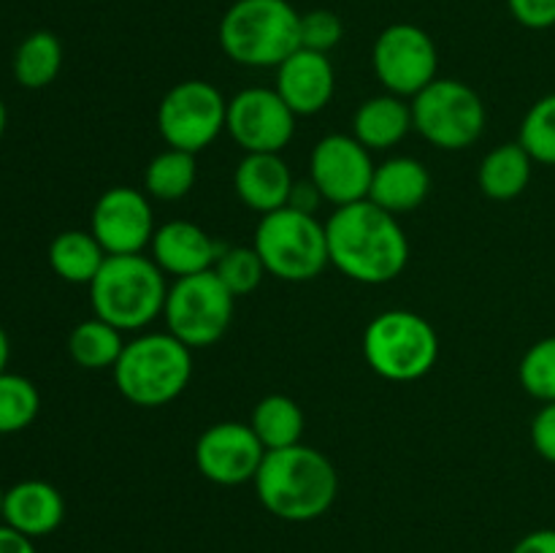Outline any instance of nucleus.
I'll use <instances>...</instances> for the list:
<instances>
[{
    "instance_id": "nucleus-1",
    "label": "nucleus",
    "mask_w": 555,
    "mask_h": 553,
    "mask_svg": "<svg viewBox=\"0 0 555 553\" xmlns=\"http://www.w3.org/2000/svg\"><path fill=\"white\" fill-rule=\"evenodd\" d=\"M325 239L331 266L361 285H388L410 263V239L399 217L369 198L336 206L325 220Z\"/></svg>"
},
{
    "instance_id": "nucleus-2",
    "label": "nucleus",
    "mask_w": 555,
    "mask_h": 553,
    "mask_svg": "<svg viewBox=\"0 0 555 553\" xmlns=\"http://www.w3.org/2000/svg\"><path fill=\"white\" fill-rule=\"evenodd\" d=\"M253 486L258 502L274 518L307 524L334 507L339 475L323 450L298 442L282 450H266Z\"/></svg>"
},
{
    "instance_id": "nucleus-3",
    "label": "nucleus",
    "mask_w": 555,
    "mask_h": 553,
    "mask_svg": "<svg viewBox=\"0 0 555 553\" xmlns=\"http://www.w3.org/2000/svg\"><path fill=\"white\" fill-rule=\"evenodd\" d=\"M220 49L244 68H280L301 47V14L291 0H236L217 27Z\"/></svg>"
},
{
    "instance_id": "nucleus-4",
    "label": "nucleus",
    "mask_w": 555,
    "mask_h": 553,
    "mask_svg": "<svg viewBox=\"0 0 555 553\" xmlns=\"http://www.w3.org/2000/svg\"><path fill=\"white\" fill-rule=\"evenodd\" d=\"M168 276L146 253L108 255L95 280L90 282V304L95 318L106 320L125 334L144 331L163 314L168 296Z\"/></svg>"
},
{
    "instance_id": "nucleus-5",
    "label": "nucleus",
    "mask_w": 555,
    "mask_h": 553,
    "mask_svg": "<svg viewBox=\"0 0 555 553\" xmlns=\"http://www.w3.org/2000/svg\"><path fill=\"white\" fill-rule=\"evenodd\" d=\"M112 374L125 401L155 410L188 390L193 380V350L168 331L139 334L128 339Z\"/></svg>"
},
{
    "instance_id": "nucleus-6",
    "label": "nucleus",
    "mask_w": 555,
    "mask_h": 553,
    "mask_svg": "<svg viewBox=\"0 0 555 553\" xmlns=\"http://www.w3.org/2000/svg\"><path fill=\"white\" fill-rule=\"evenodd\" d=\"M363 358L369 369L390 383L426 377L439 358V336L423 314L385 309L363 331Z\"/></svg>"
},
{
    "instance_id": "nucleus-7",
    "label": "nucleus",
    "mask_w": 555,
    "mask_h": 553,
    "mask_svg": "<svg viewBox=\"0 0 555 553\" xmlns=\"http://www.w3.org/2000/svg\"><path fill=\"white\" fill-rule=\"evenodd\" d=\"M253 247L266 271L282 282H312L331 266L325 222L293 206L260 217Z\"/></svg>"
},
{
    "instance_id": "nucleus-8",
    "label": "nucleus",
    "mask_w": 555,
    "mask_h": 553,
    "mask_svg": "<svg viewBox=\"0 0 555 553\" xmlns=\"http://www.w3.org/2000/svg\"><path fill=\"white\" fill-rule=\"evenodd\" d=\"M412 128L442 152L469 150L486 133L488 112L480 92L461 79H437L410 101Z\"/></svg>"
},
{
    "instance_id": "nucleus-9",
    "label": "nucleus",
    "mask_w": 555,
    "mask_h": 553,
    "mask_svg": "<svg viewBox=\"0 0 555 553\" xmlns=\"http://www.w3.org/2000/svg\"><path fill=\"white\" fill-rule=\"evenodd\" d=\"M236 312V296L217 280L215 271L171 280L163 307L168 334L190 350H206L228 334Z\"/></svg>"
},
{
    "instance_id": "nucleus-10",
    "label": "nucleus",
    "mask_w": 555,
    "mask_h": 553,
    "mask_svg": "<svg viewBox=\"0 0 555 553\" xmlns=\"http://www.w3.org/2000/svg\"><path fill=\"white\" fill-rule=\"evenodd\" d=\"M228 98L206 79H184L157 103V130L166 146L204 152L225 133Z\"/></svg>"
},
{
    "instance_id": "nucleus-11",
    "label": "nucleus",
    "mask_w": 555,
    "mask_h": 553,
    "mask_svg": "<svg viewBox=\"0 0 555 553\" xmlns=\"http://www.w3.org/2000/svg\"><path fill=\"white\" fill-rule=\"evenodd\" d=\"M372 68L385 92L412 101L439 74V52L434 38L410 22H393L372 47Z\"/></svg>"
},
{
    "instance_id": "nucleus-12",
    "label": "nucleus",
    "mask_w": 555,
    "mask_h": 553,
    "mask_svg": "<svg viewBox=\"0 0 555 553\" xmlns=\"http://www.w3.org/2000/svg\"><path fill=\"white\" fill-rule=\"evenodd\" d=\"M296 114L274 87H247L228 98L225 133L242 152H282L296 136Z\"/></svg>"
},
{
    "instance_id": "nucleus-13",
    "label": "nucleus",
    "mask_w": 555,
    "mask_h": 553,
    "mask_svg": "<svg viewBox=\"0 0 555 553\" xmlns=\"http://www.w3.org/2000/svg\"><path fill=\"white\" fill-rule=\"evenodd\" d=\"M374 166L372 152L347 133H328L312 146L309 155V179L318 184L323 201L336 206L356 204L369 198Z\"/></svg>"
},
{
    "instance_id": "nucleus-14",
    "label": "nucleus",
    "mask_w": 555,
    "mask_h": 553,
    "mask_svg": "<svg viewBox=\"0 0 555 553\" xmlns=\"http://www.w3.org/2000/svg\"><path fill=\"white\" fill-rule=\"evenodd\" d=\"M90 231L108 255L146 253L157 231L152 198L125 184L103 190L92 206Z\"/></svg>"
},
{
    "instance_id": "nucleus-15",
    "label": "nucleus",
    "mask_w": 555,
    "mask_h": 553,
    "mask_svg": "<svg viewBox=\"0 0 555 553\" xmlns=\"http://www.w3.org/2000/svg\"><path fill=\"white\" fill-rule=\"evenodd\" d=\"M193 459L201 475L215 486H244L258 475L266 448L249 423L220 421L198 434Z\"/></svg>"
},
{
    "instance_id": "nucleus-16",
    "label": "nucleus",
    "mask_w": 555,
    "mask_h": 553,
    "mask_svg": "<svg viewBox=\"0 0 555 553\" xmlns=\"http://www.w3.org/2000/svg\"><path fill=\"white\" fill-rule=\"evenodd\" d=\"M276 70L274 90L296 117H312L331 103L336 92V70L328 54L298 47Z\"/></svg>"
},
{
    "instance_id": "nucleus-17",
    "label": "nucleus",
    "mask_w": 555,
    "mask_h": 553,
    "mask_svg": "<svg viewBox=\"0 0 555 553\" xmlns=\"http://www.w3.org/2000/svg\"><path fill=\"white\" fill-rule=\"evenodd\" d=\"M222 244L215 242L198 222L193 220H168L157 226L150 244V258L163 269V274L193 276L201 271L215 269V260L220 258Z\"/></svg>"
},
{
    "instance_id": "nucleus-18",
    "label": "nucleus",
    "mask_w": 555,
    "mask_h": 553,
    "mask_svg": "<svg viewBox=\"0 0 555 553\" xmlns=\"http://www.w3.org/2000/svg\"><path fill=\"white\" fill-rule=\"evenodd\" d=\"M296 184L282 152H247L233 171V190L247 209L260 217L282 209Z\"/></svg>"
},
{
    "instance_id": "nucleus-19",
    "label": "nucleus",
    "mask_w": 555,
    "mask_h": 553,
    "mask_svg": "<svg viewBox=\"0 0 555 553\" xmlns=\"http://www.w3.org/2000/svg\"><path fill=\"white\" fill-rule=\"evenodd\" d=\"M3 524L27 537H47L65 520V499L47 480H20L3 493Z\"/></svg>"
},
{
    "instance_id": "nucleus-20",
    "label": "nucleus",
    "mask_w": 555,
    "mask_h": 553,
    "mask_svg": "<svg viewBox=\"0 0 555 553\" xmlns=\"http://www.w3.org/2000/svg\"><path fill=\"white\" fill-rule=\"evenodd\" d=\"M431 195V173L417 157L393 155L374 166L369 201L379 209L401 217L421 209Z\"/></svg>"
},
{
    "instance_id": "nucleus-21",
    "label": "nucleus",
    "mask_w": 555,
    "mask_h": 553,
    "mask_svg": "<svg viewBox=\"0 0 555 553\" xmlns=\"http://www.w3.org/2000/svg\"><path fill=\"white\" fill-rule=\"evenodd\" d=\"M412 106L406 98L379 92L366 98L352 114V136L366 146L369 152H385L399 146L410 136Z\"/></svg>"
},
{
    "instance_id": "nucleus-22",
    "label": "nucleus",
    "mask_w": 555,
    "mask_h": 553,
    "mask_svg": "<svg viewBox=\"0 0 555 553\" xmlns=\"http://www.w3.org/2000/svg\"><path fill=\"white\" fill-rule=\"evenodd\" d=\"M534 173V160L518 141H504L486 152L477 168V184L491 201H515L526 193Z\"/></svg>"
},
{
    "instance_id": "nucleus-23",
    "label": "nucleus",
    "mask_w": 555,
    "mask_h": 553,
    "mask_svg": "<svg viewBox=\"0 0 555 553\" xmlns=\"http://www.w3.org/2000/svg\"><path fill=\"white\" fill-rule=\"evenodd\" d=\"M106 258L108 253L92 236V231H79V228L57 233L49 244V266L60 280L70 285H90Z\"/></svg>"
},
{
    "instance_id": "nucleus-24",
    "label": "nucleus",
    "mask_w": 555,
    "mask_h": 553,
    "mask_svg": "<svg viewBox=\"0 0 555 553\" xmlns=\"http://www.w3.org/2000/svg\"><path fill=\"white\" fill-rule=\"evenodd\" d=\"M249 426L266 450H282L301 442L307 417L293 396L269 394L253 407Z\"/></svg>"
},
{
    "instance_id": "nucleus-25",
    "label": "nucleus",
    "mask_w": 555,
    "mask_h": 553,
    "mask_svg": "<svg viewBox=\"0 0 555 553\" xmlns=\"http://www.w3.org/2000/svg\"><path fill=\"white\" fill-rule=\"evenodd\" d=\"M14 79L25 90H43L63 70V41L52 30H36L22 38L14 52Z\"/></svg>"
},
{
    "instance_id": "nucleus-26",
    "label": "nucleus",
    "mask_w": 555,
    "mask_h": 553,
    "mask_svg": "<svg viewBox=\"0 0 555 553\" xmlns=\"http://www.w3.org/2000/svg\"><path fill=\"white\" fill-rule=\"evenodd\" d=\"M125 345L128 342L122 339V331L114 329L106 320L95 318V314L74 325V331L68 334L70 361L87 372H103V369L117 366Z\"/></svg>"
},
{
    "instance_id": "nucleus-27",
    "label": "nucleus",
    "mask_w": 555,
    "mask_h": 553,
    "mask_svg": "<svg viewBox=\"0 0 555 553\" xmlns=\"http://www.w3.org/2000/svg\"><path fill=\"white\" fill-rule=\"evenodd\" d=\"M198 179V160L193 152L166 146L144 168V193L155 201H182Z\"/></svg>"
},
{
    "instance_id": "nucleus-28",
    "label": "nucleus",
    "mask_w": 555,
    "mask_h": 553,
    "mask_svg": "<svg viewBox=\"0 0 555 553\" xmlns=\"http://www.w3.org/2000/svg\"><path fill=\"white\" fill-rule=\"evenodd\" d=\"M41 412V394L25 374H0V434H20Z\"/></svg>"
},
{
    "instance_id": "nucleus-29",
    "label": "nucleus",
    "mask_w": 555,
    "mask_h": 553,
    "mask_svg": "<svg viewBox=\"0 0 555 553\" xmlns=\"http://www.w3.org/2000/svg\"><path fill=\"white\" fill-rule=\"evenodd\" d=\"M217 280L228 287L236 298L249 296L253 291H258L263 276L269 274L260 260L258 249L253 244H238V247H222L220 249V258L215 260V269Z\"/></svg>"
},
{
    "instance_id": "nucleus-30",
    "label": "nucleus",
    "mask_w": 555,
    "mask_h": 553,
    "mask_svg": "<svg viewBox=\"0 0 555 553\" xmlns=\"http://www.w3.org/2000/svg\"><path fill=\"white\" fill-rule=\"evenodd\" d=\"M518 144L542 166H555V92L531 103L518 130Z\"/></svg>"
},
{
    "instance_id": "nucleus-31",
    "label": "nucleus",
    "mask_w": 555,
    "mask_h": 553,
    "mask_svg": "<svg viewBox=\"0 0 555 553\" xmlns=\"http://www.w3.org/2000/svg\"><path fill=\"white\" fill-rule=\"evenodd\" d=\"M520 388L540 404L555 401V334L537 339L518 363Z\"/></svg>"
},
{
    "instance_id": "nucleus-32",
    "label": "nucleus",
    "mask_w": 555,
    "mask_h": 553,
    "mask_svg": "<svg viewBox=\"0 0 555 553\" xmlns=\"http://www.w3.org/2000/svg\"><path fill=\"white\" fill-rule=\"evenodd\" d=\"M345 38V22L336 11L312 9L301 14V47L328 54Z\"/></svg>"
},
{
    "instance_id": "nucleus-33",
    "label": "nucleus",
    "mask_w": 555,
    "mask_h": 553,
    "mask_svg": "<svg viewBox=\"0 0 555 553\" xmlns=\"http://www.w3.org/2000/svg\"><path fill=\"white\" fill-rule=\"evenodd\" d=\"M529 437L537 455L547 464H555V401H547L537 410V415L531 417Z\"/></svg>"
},
{
    "instance_id": "nucleus-34",
    "label": "nucleus",
    "mask_w": 555,
    "mask_h": 553,
    "mask_svg": "<svg viewBox=\"0 0 555 553\" xmlns=\"http://www.w3.org/2000/svg\"><path fill=\"white\" fill-rule=\"evenodd\" d=\"M507 9L513 20L529 30L555 27V0H507Z\"/></svg>"
},
{
    "instance_id": "nucleus-35",
    "label": "nucleus",
    "mask_w": 555,
    "mask_h": 553,
    "mask_svg": "<svg viewBox=\"0 0 555 553\" xmlns=\"http://www.w3.org/2000/svg\"><path fill=\"white\" fill-rule=\"evenodd\" d=\"M320 204H323V195H320L318 184L312 179H296L287 206H293L298 211H307V215H318Z\"/></svg>"
},
{
    "instance_id": "nucleus-36",
    "label": "nucleus",
    "mask_w": 555,
    "mask_h": 553,
    "mask_svg": "<svg viewBox=\"0 0 555 553\" xmlns=\"http://www.w3.org/2000/svg\"><path fill=\"white\" fill-rule=\"evenodd\" d=\"M509 553H555V529H534L520 537Z\"/></svg>"
},
{
    "instance_id": "nucleus-37",
    "label": "nucleus",
    "mask_w": 555,
    "mask_h": 553,
    "mask_svg": "<svg viewBox=\"0 0 555 553\" xmlns=\"http://www.w3.org/2000/svg\"><path fill=\"white\" fill-rule=\"evenodd\" d=\"M0 553H38L33 545V537L11 529L9 524H0Z\"/></svg>"
},
{
    "instance_id": "nucleus-38",
    "label": "nucleus",
    "mask_w": 555,
    "mask_h": 553,
    "mask_svg": "<svg viewBox=\"0 0 555 553\" xmlns=\"http://www.w3.org/2000/svg\"><path fill=\"white\" fill-rule=\"evenodd\" d=\"M9 358H11V342H9V334H5V329L0 325V374H3L5 366H9Z\"/></svg>"
},
{
    "instance_id": "nucleus-39",
    "label": "nucleus",
    "mask_w": 555,
    "mask_h": 553,
    "mask_svg": "<svg viewBox=\"0 0 555 553\" xmlns=\"http://www.w3.org/2000/svg\"><path fill=\"white\" fill-rule=\"evenodd\" d=\"M5 123H9V114H5V103L3 98H0V139H3L5 133Z\"/></svg>"
},
{
    "instance_id": "nucleus-40",
    "label": "nucleus",
    "mask_w": 555,
    "mask_h": 553,
    "mask_svg": "<svg viewBox=\"0 0 555 553\" xmlns=\"http://www.w3.org/2000/svg\"><path fill=\"white\" fill-rule=\"evenodd\" d=\"M3 488H0V518H3Z\"/></svg>"
}]
</instances>
